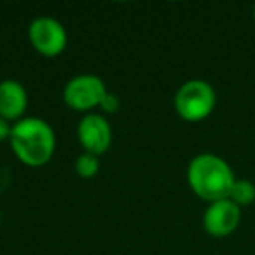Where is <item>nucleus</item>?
Returning a JSON list of instances; mask_svg holds the SVG:
<instances>
[{"label": "nucleus", "instance_id": "f257e3e1", "mask_svg": "<svg viewBox=\"0 0 255 255\" xmlns=\"http://www.w3.org/2000/svg\"><path fill=\"white\" fill-rule=\"evenodd\" d=\"M11 145L25 164L42 166L54 152V133L46 121L26 117L12 128Z\"/></svg>", "mask_w": 255, "mask_h": 255}, {"label": "nucleus", "instance_id": "f03ea898", "mask_svg": "<svg viewBox=\"0 0 255 255\" xmlns=\"http://www.w3.org/2000/svg\"><path fill=\"white\" fill-rule=\"evenodd\" d=\"M189 184L192 191L203 199L220 201L229 198L234 184L233 171L229 164L213 154H201L189 164Z\"/></svg>", "mask_w": 255, "mask_h": 255}, {"label": "nucleus", "instance_id": "7ed1b4c3", "mask_svg": "<svg viewBox=\"0 0 255 255\" xmlns=\"http://www.w3.org/2000/svg\"><path fill=\"white\" fill-rule=\"evenodd\" d=\"M215 105V91L205 81H189L177 91L175 109L184 119L199 121L205 119Z\"/></svg>", "mask_w": 255, "mask_h": 255}, {"label": "nucleus", "instance_id": "20e7f679", "mask_svg": "<svg viewBox=\"0 0 255 255\" xmlns=\"http://www.w3.org/2000/svg\"><path fill=\"white\" fill-rule=\"evenodd\" d=\"M105 84L96 75H79L72 79L63 91L67 105L75 110H89L105 98Z\"/></svg>", "mask_w": 255, "mask_h": 255}, {"label": "nucleus", "instance_id": "39448f33", "mask_svg": "<svg viewBox=\"0 0 255 255\" xmlns=\"http://www.w3.org/2000/svg\"><path fill=\"white\" fill-rule=\"evenodd\" d=\"M30 40L44 56H58L67 46L65 28L53 18H39L30 25Z\"/></svg>", "mask_w": 255, "mask_h": 255}, {"label": "nucleus", "instance_id": "423d86ee", "mask_svg": "<svg viewBox=\"0 0 255 255\" xmlns=\"http://www.w3.org/2000/svg\"><path fill=\"white\" fill-rule=\"evenodd\" d=\"M77 135L79 142L88 150V154H93L96 157L109 149L110 140H112L109 123L96 114H88L86 117H82V121L79 123Z\"/></svg>", "mask_w": 255, "mask_h": 255}, {"label": "nucleus", "instance_id": "0eeeda50", "mask_svg": "<svg viewBox=\"0 0 255 255\" xmlns=\"http://www.w3.org/2000/svg\"><path fill=\"white\" fill-rule=\"evenodd\" d=\"M240 208L236 203H233L229 198L220 199V201H213L210 208L206 210L205 217H203V224L205 229L208 231L212 236H227L231 234L240 224Z\"/></svg>", "mask_w": 255, "mask_h": 255}, {"label": "nucleus", "instance_id": "6e6552de", "mask_svg": "<svg viewBox=\"0 0 255 255\" xmlns=\"http://www.w3.org/2000/svg\"><path fill=\"white\" fill-rule=\"evenodd\" d=\"M28 96L18 81L0 82V117L18 119L26 109Z\"/></svg>", "mask_w": 255, "mask_h": 255}, {"label": "nucleus", "instance_id": "1a4fd4ad", "mask_svg": "<svg viewBox=\"0 0 255 255\" xmlns=\"http://www.w3.org/2000/svg\"><path fill=\"white\" fill-rule=\"evenodd\" d=\"M229 199L236 205H250L255 199V185L248 180H234Z\"/></svg>", "mask_w": 255, "mask_h": 255}, {"label": "nucleus", "instance_id": "9d476101", "mask_svg": "<svg viewBox=\"0 0 255 255\" xmlns=\"http://www.w3.org/2000/svg\"><path fill=\"white\" fill-rule=\"evenodd\" d=\"M98 166H100L98 157L93 156V154H82V156L77 157V161H75V171L84 178H89V177H93V175H96Z\"/></svg>", "mask_w": 255, "mask_h": 255}, {"label": "nucleus", "instance_id": "9b49d317", "mask_svg": "<svg viewBox=\"0 0 255 255\" xmlns=\"http://www.w3.org/2000/svg\"><path fill=\"white\" fill-rule=\"evenodd\" d=\"M100 107H102L105 112H116L117 109H119V100H117L116 95H110V93H107L105 98L102 100V103H100Z\"/></svg>", "mask_w": 255, "mask_h": 255}, {"label": "nucleus", "instance_id": "f8f14e48", "mask_svg": "<svg viewBox=\"0 0 255 255\" xmlns=\"http://www.w3.org/2000/svg\"><path fill=\"white\" fill-rule=\"evenodd\" d=\"M11 131H12V128H9L7 121H5L4 117H0V142L11 138Z\"/></svg>", "mask_w": 255, "mask_h": 255}, {"label": "nucleus", "instance_id": "ddd939ff", "mask_svg": "<svg viewBox=\"0 0 255 255\" xmlns=\"http://www.w3.org/2000/svg\"><path fill=\"white\" fill-rule=\"evenodd\" d=\"M254 12H255V9H254Z\"/></svg>", "mask_w": 255, "mask_h": 255}]
</instances>
